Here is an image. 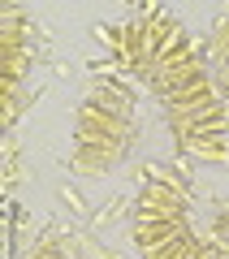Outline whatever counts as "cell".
Returning a JSON list of instances; mask_svg holds the SVG:
<instances>
[{"mask_svg": "<svg viewBox=\"0 0 229 259\" xmlns=\"http://www.w3.org/2000/svg\"><path fill=\"white\" fill-rule=\"evenodd\" d=\"M186 212V194L169 182H147L138 190L134 203V221H182Z\"/></svg>", "mask_w": 229, "mask_h": 259, "instance_id": "obj_1", "label": "cell"}, {"mask_svg": "<svg viewBox=\"0 0 229 259\" xmlns=\"http://www.w3.org/2000/svg\"><path fill=\"white\" fill-rule=\"evenodd\" d=\"M126 117H112V112L104 108H91V104H83V112H78V121H73V139L83 143H117V147H126Z\"/></svg>", "mask_w": 229, "mask_h": 259, "instance_id": "obj_2", "label": "cell"}, {"mask_svg": "<svg viewBox=\"0 0 229 259\" xmlns=\"http://www.w3.org/2000/svg\"><path fill=\"white\" fill-rule=\"evenodd\" d=\"M165 100H169V112H173V121H186V117H195V112L216 108L220 95H216V87L203 78V82H190V87H177V91H165Z\"/></svg>", "mask_w": 229, "mask_h": 259, "instance_id": "obj_3", "label": "cell"}, {"mask_svg": "<svg viewBox=\"0 0 229 259\" xmlns=\"http://www.w3.org/2000/svg\"><path fill=\"white\" fill-rule=\"evenodd\" d=\"M177 233H182V221H134L130 225V238H134V246L143 250V255H151L156 246L173 242Z\"/></svg>", "mask_w": 229, "mask_h": 259, "instance_id": "obj_4", "label": "cell"}, {"mask_svg": "<svg viewBox=\"0 0 229 259\" xmlns=\"http://www.w3.org/2000/svg\"><path fill=\"white\" fill-rule=\"evenodd\" d=\"M121 156L117 143H83L73 139V164L83 168V173H104V168H112Z\"/></svg>", "mask_w": 229, "mask_h": 259, "instance_id": "obj_5", "label": "cell"}, {"mask_svg": "<svg viewBox=\"0 0 229 259\" xmlns=\"http://www.w3.org/2000/svg\"><path fill=\"white\" fill-rule=\"evenodd\" d=\"M177 130H182V139H208V134H229V104H216V108H208V112H195V117H186V121H173Z\"/></svg>", "mask_w": 229, "mask_h": 259, "instance_id": "obj_6", "label": "cell"}, {"mask_svg": "<svg viewBox=\"0 0 229 259\" xmlns=\"http://www.w3.org/2000/svg\"><path fill=\"white\" fill-rule=\"evenodd\" d=\"M160 78H165V91H177V87L203 82V78H208V65H203V56H199V61H190V65H177V69H169V74H160Z\"/></svg>", "mask_w": 229, "mask_h": 259, "instance_id": "obj_7", "label": "cell"}, {"mask_svg": "<svg viewBox=\"0 0 229 259\" xmlns=\"http://www.w3.org/2000/svg\"><path fill=\"white\" fill-rule=\"evenodd\" d=\"M186 147L199 151V156L212 160V164H225V160H229V143H225V134H208V139H199V134H195V139H186Z\"/></svg>", "mask_w": 229, "mask_h": 259, "instance_id": "obj_8", "label": "cell"}, {"mask_svg": "<svg viewBox=\"0 0 229 259\" xmlns=\"http://www.w3.org/2000/svg\"><path fill=\"white\" fill-rule=\"evenodd\" d=\"M195 250H199V242H195L190 233L182 229V233H177L173 242H165V246H156V250H151V255H147V259H190Z\"/></svg>", "mask_w": 229, "mask_h": 259, "instance_id": "obj_9", "label": "cell"}, {"mask_svg": "<svg viewBox=\"0 0 229 259\" xmlns=\"http://www.w3.org/2000/svg\"><path fill=\"white\" fill-rule=\"evenodd\" d=\"M87 104H91V108L112 112V117H130V100H126V95H117V91H108V87H100V91H95Z\"/></svg>", "mask_w": 229, "mask_h": 259, "instance_id": "obj_10", "label": "cell"}, {"mask_svg": "<svg viewBox=\"0 0 229 259\" xmlns=\"http://www.w3.org/2000/svg\"><path fill=\"white\" fill-rule=\"evenodd\" d=\"M182 44H186V26H182V22H173V30H169V39H165V44H160L156 61H165V56L173 52V48H182Z\"/></svg>", "mask_w": 229, "mask_h": 259, "instance_id": "obj_11", "label": "cell"}, {"mask_svg": "<svg viewBox=\"0 0 229 259\" xmlns=\"http://www.w3.org/2000/svg\"><path fill=\"white\" fill-rule=\"evenodd\" d=\"M35 259H61V255H56V250H39Z\"/></svg>", "mask_w": 229, "mask_h": 259, "instance_id": "obj_12", "label": "cell"}, {"mask_svg": "<svg viewBox=\"0 0 229 259\" xmlns=\"http://www.w3.org/2000/svg\"><path fill=\"white\" fill-rule=\"evenodd\" d=\"M190 259H212V255H208V250H203V246H199V250H195V255H190Z\"/></svg>", "mask_w": 229, "mask_h": 259, "instance_id": "obj_13", "label": "cell"}, {"mask_svg": "<svg viewBox=\"0 0 229 259\" xmlns=\"http://www.w3.org/2000/svg\"><path fill=\"white\" fill-rule=\"evenodd\" d=\"M225 74H229V65H225Z\"/></svg>", "mask_w": 229, "mask_h": 259, "instance_id": "obj_14", "label": "cell"}]
</instances>
